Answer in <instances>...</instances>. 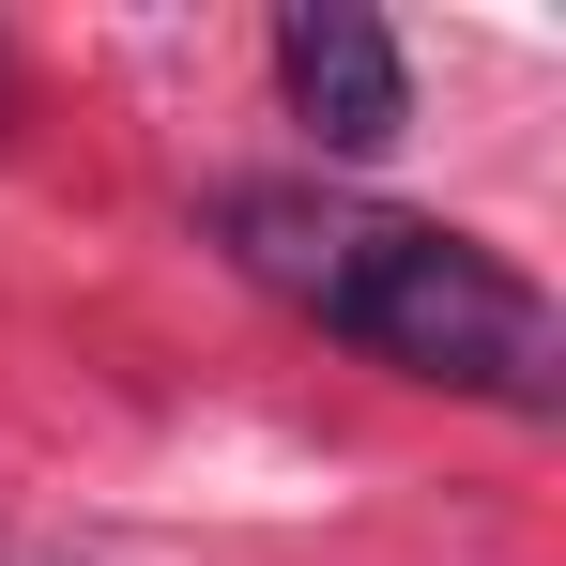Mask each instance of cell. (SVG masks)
<instances>
[{
  "instance_id": "cell-1",
  "label": "cell",
  "mask_w": 566,
  "mask_h": 566,
  "mask_svg": "<svg viewBox=\"0 0 566 566\" xmlns=\"http://www.w3.org/2000/svg\"><path fill=\"white\" fill-rule=\"evenodd\" d=\"M214 230H230V261L276 291V306H306L322 337L382 353L398 382L552 413V382H566L552 291L521 276V261H490L474 230H444V214H382V199H353V185H230Z\"/></svg>"
},
{
  "instance_id": "cell-2",
  "label": "cell",
  "mask_w": 566,
  "mask_h": 566,
  "mask_svg": "<svg viewBox=\"0 0 566 566\" xmlns=\"http://www.w3.org/2000/svg\"><path fill=\"white\" fill-rule=\"evenodd\" d=\"M276 93L322 154H382L413 123V77H398V31L353 15V0H291L276 15Z\"/></svg>"
}]
</instances>
